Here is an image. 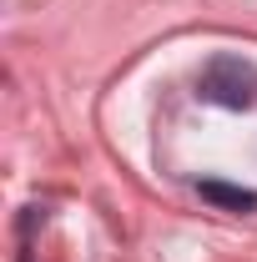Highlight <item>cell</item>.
Masks as SVG:
<instances>
[{
  "instance_id": "1",
  "label": "cell",
  "mask_w": 257,
  "mask_h": 262,
  "mask_svg": "<svg viewBox=\"0 0 257 262\" xmlns=\"http://www.w3.org/2000/svg\"><path fill=\"white\" fill-rule=\"evenodd\" d=\"M257 86V76H252V66H242L237 56H217V61L202 71V101H217V106H227V111H247L252 106V91Z\"/></svg>"
},
{
  "instance_id": "2",
  "label": "cell",
  "mask_w": 257,
  "mask_h": 262,
  "mask_svg": "<svg viewBox=\"0 0 257 262\" xmlns=\"http://www.w3.org/2000/svg\"><path fill=\"white\" fill-rule=\"evenodd\" d=\"M197 192H202V202L227 207V212H252V207H257V192H247V187H227V182H202Z\"/></svg>"
}]
</instances>
